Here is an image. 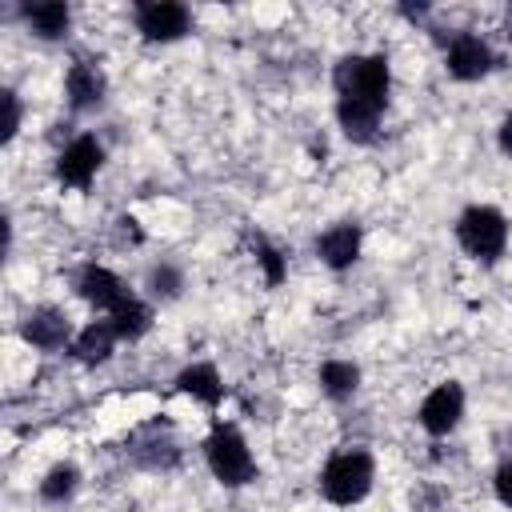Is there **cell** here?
Segmentation results:
<instances>
[{
	"label": "cell",
	"mask_w": 512,
	"mask_h": 512,
	"mask_svg": "<svg viewBox=\"0 0 512 512\" xmlns=\"http://www.w3.org/2000/svg\"><path fill=\"white\" fill-rule=\"evenodd\" d=\"M124 452H128V460H132L136 468H144V472H172V468L180 464V456H184L172 420H160V416L136 424V428L128 432V448H124Z\"/></svg>",
	"instance_id": "5"
},
{
	"label": "cell",
	"mask_w": 512,
	"mask_h": 512,
	"mask_svg": "<svg viewBox=\"0 0 512 512\" xmlns=\"http://www.w3.org/2000/svg\"><path fill=\"white\" fill-rule=\"evenodd\" d=\"M204 464L216 476V484H224V488H248L260 472L244 432L232 420H212V428L204 436Z\"/></svg>",
	"instance_id": "3"
},
{
	"label": "cell",
	"mask_w": 512,
	"mask_h": 512,
	"mask_svg": "<svg viewBox=\"0 0 512 512\" xmlns=\"http://www.w3.org/2000/svg\"><path fill=\"white\" fill-rule=\"evenodd\" d=\"M80 468L72 464V460H60V464H52L44 476H40V484H36V492H40V500L44 504H68L76 492H80Z\"/></svg>",
	"instance_id": "20"
},
{
	"label": "cell",
	"mask_w": 512,
	"mask_h": 512,
	"mask_svg": "<svg viewBox=\"0 0 512 512\" xmlns=\"http://www.w3.org/2000/svg\"><path fill=\"white\" fill-rule=\"evenodd\" d=\"M440 500H444V492L432 488V484H420V488L412 492V508H416V512H440Z\"/></svg>",
	"instance_id": "25"
},
{
	"label": "cell",
	"mask_w": 512,
	"mask_h": 512,
	"mask_svg": "<svg viewBox=\"0 0 512 512\" xmlns=\"http://www.w3.org/2000/svg\"><path fill=\"white\" fill-rule=\"evenodd\" d=\"M16 16L36 40H64L72 28V8L64 0H28L16 8Z\"/></svg>",
	"instance_id": "14"
},
{
	"label": "cell",
	"mask_w": 512,
	"mask_h": 512,
	"mask_svg": "<svg viewBox=\"0 0 512 512\" xmlns=\"http://www.w3.org/2000/svg\"><path fill=\"white\" fill-rule=\"evenodd\" d=\"M176 392L192 396L204 408H220L228 388H224V376H220V368L212 360H192V364H184L176 372Z\"/></svg>",
	"instance_id": "16"
},
{
	"label": "cell",
	"mask_w": 512,
	"mask_h": 512,
	"mask_svg": "<svg viewBox=\"0 0 512 512\" xmlns=\"http://www.w3.org/2000/svg\"><path fill=\"white\" fill-rule=\"evenodd\" d=\"M104 160H108L104 140H96L92 132H80V136H72V140H68V144L56 152L52 172H56V180H60L64 188L88 192V188L96 184V176H100Z\"/></svg>",
	"instance_id": "8"
},
{
	"label": "cell",
	"mask_w": 512,
	"mask_h": 512,
	"mask_svg": "<svg viewBox=\"0 0 512 512\" xmlns=\"http://www.w3.org/2000/svg\"><path fill=\"white\" fill-rule=\"evenodd\" d=\"M452 236H456V244H460L464 256H472L476 264L492 268L508 252V216L496 204H468L456 216Z\"/></svg>",
	"instance_id": "4"
},
{
	"label": "cell",
	"mask_w": 512,
	"mask_h": 512,
	"mask_svg": "<svg viewBox=\"0 0 512 512\" xmlns=\"http://www.w3.org/2000/svg\"><path fill=\"white\" fill-rule=\"evenodd\" d=\"M108 320H112L116 336L132 344V340L148 336V328H152V300H144V296H136V292H132V296H128V300H124Z\"/></svg>",
	"instance_id": "19"
},
{
	"label": "cell",
	"mask_w": 512,
	"mask_h": 512,
	"mask_svg": "<svg viewBox=\"0 0 512 512\" xmlns=\"http://www.w3.org/2000/svg\"><path fill=\"white\" fill-rule=\"evenodd\" d=\"M0 100H4V132H0V140L12 144L16 132H20V120H24V104H20V96H16L12 88H4Z\"/></svg>",
	"instance_id": "23"
},
{
	"label": "cell",
	"mask_w": 512,
	"mask_h": 512,
	"mask_svg": "<svg viewBox=\"0 0 512 512\" xmlns=\"http://www.w3.org/2000/svg\"><path fill=\"white\" fill-rule=\"evenodd\" d=\"M116 344H120V336H116L112 320H108V316H100V320H88V324L76 332V340H72L68 356H72L76 364H84V368H96V364H108V360H112Z\"/></svg>",
	"instance_id": "15"
},
{
	"label": "cell",
	"mask_w": 512,
	"mask_h": 512,
	"mask_svg": "<svg viewBox=\"0 0 512 512\" xmlns=\"http://www.w3.org/2000/svg\"><path fill=\"white\" fill-rule=\"evenodd\" d=\"M372 484H376V456L368 448H340V452H332L324 460V468H320V480H316L320 496L328 504H336V508H352V504L368 500Z\"/></svg>",
	"instance_id": "2"
},
{
	"label": "cell",
	"mask_w": 512,
	"mask_h": 512,
	"mask_svg": "<svg viewBox=\"0 0 512 512\" xmlns=\"http://www.w3.org/2000/svg\"><path fill=\"white\" fill-rule=\"evenodd\" d=\"M464 420V384L460 380H440L416 408V424L432 436V440H444L460 428Z\"/></svg>",
	"instance_id": "10"
},
{
	"label": "cell",
	"mask_w": 512,
	"mask_h": 512,
	"mask_svg": "<svg viewBox=\"0 0 512 512\" xmlns=\"http://www.w3.org/2000/svg\"><path fill=\"white\" fill-rule=\"evenodd\" d=\"M500 68V56L492 52V44L476 32H448L444 36V72L460 84H476L484 76H492Z\"/></svg>",
	"instance_id": "7"
},
{
	"label": "cell",
	"mask_w": 512,
	"mask_h": 512,
	"mask_svg": "<svg viewBox=\"0 0 512 512\" xmlns=\"http://www.w3.org/2000/svg\"><path fill=\"white\" fill-rule=\"evenodd\" d=\"M144 240H148V232L140 228V220H136V216H128V212H124V216H116V220H112V244H116V248H140Z\"/></svg>",
	"instance_id": "22"
},
{
	"label": "cell",
	"mask_w": 512,
	"mask_h": 512,
	"mask_svg": "<svg viewBox=\"0 0 512 512\" xmlns=\"http://www.w3.org/2000/svg\"><path fill=\"white\" fill-rule=\"evenodd\" d=\"M64 100L76 116L84 112H96L104 100H108V72L100 68V60H72L68 72H64Z\"/></svg>",
	"instance_id": "13"
},
{
	"label": "cell",
	"mask_w": 512,
	"mask_h": 512,
	"mask_svg": "<svg viewBox=\"0 0 512 512\" xmlns=\"http://www.w3.org/2000/svg\"><path fill=\"white\" fill-rule=\"evenodd\" d=\"M312 252H316V260L324 268L348 272L360 260V252H364V224L360 220H336V224H328L324 232H316Z\"/></svg>",
	"instance_id": "12"
},
{
	"label": "cell",
	"mask_w": 512,
	"mask_h": 512,
	"mask_svg": "<svg viewBox=\"0 0 512 512\" xmlns=\"http://www.w3.org/2000/svg\"><path fill=\"white\" fill-rule=\"evenodd\" d=\"M132 24L144 44H176L192 32V8L180 0H140L132 4Z\"/></svg>",
	"instance_id": "6"
},
{
	"label": "cell",
	"mask_w": 512,
	"mask_h": 512,
	"mask_svg": "<svg viewBox=\"0 0 512 512\" xmlns=\"http://www.w3.org/2000/svg\"><path fill=\"white\" fill-rule=\"evenodd\" d=\"M72 292H76L88 308H96L100 316H112V312L132 296V288H124V280H120L112 268L96 264V260H88V264L76 268V276H72Z\"/></svg>",
	"instance_id": "11"
},
{
	"label": "cell",
	"mask_w": 512,
	"mask_h": 512,
	"mask_svg": "<svg viewBox=\"0 0 512 512\" xmlns=\"http://www.w3.org/2000/svg\"><path fill=\"white\" fill-rule=\"evenodd\" d=\"M144 296L152 304H172L184 296V272L172 264V260H160V264H148L144 272Z\"/></svg>",
	"instance_id": "21"
},
{
	"label": "cell",
	"mask_w": 512,
	"mask_h": 512,
	"mask_svg": "<svg viewBox=\"0 0 512 512\" xmlns=\"http://www.w3.org/2000/svg\"><path fill=\"white\" fill-rule=\"evenodd\" d=\"M400 12H404L408 20H424V12H428V4H404Z\"/></svg>",
	"instance_id": "27"
},
{
	"label": "cell",
	"mask_w": 512,
	"mask_h": 512,
	"mask_svg": "<svg viewBox=\"0 0 512 512\" xmlns=\"http://www.w3.org/2000/svg\"><path fill=\"white\" fill-rule=\"evenodd\" d=\"M496 148H500V156L512 160V112H504V120L496 128Z\"/></svg>",
	"instance_id": "26"
},
{
	"label": "cell",
	"mask_w": 512,
	"mask_h": 512,
	"mask_svg": "<svg viewBox=\"0 0 512 512\" xmlns=\"http://www.w3.org/2000/svg\"><path fill=\"white\" fill-rule=\"evenodd\" d=\"M492 492L504 508H512V460H500L496 472H492Z\"/></svg>",
	"instance_id": "24"
},
{
	"label": "cell",
	"mask_w": 512,
	"mask_h": 512,
	"mask_svg": "<svg viewBox=\"0 0 512 512\" xmlns=\"http://www.w3.org/2000/svg\"><path fill=\"white\" fill-rule=\"evenodd\" d=\"M360 364L356 360H340V356H332V360H324L320 364V372H316V384H320V392L332 400V404H348L356 392H360Z\"/></svg>",
	"instance_id": "17"
},
{
	"label": "cell",
	"mask_w": 512,
	"mask_h": 512,
	"mask_svg": "<svg viewBox=\"0 0 512 512\" xmlns=\"http://www.w3.org/2000/svg\"><path fill=\"white\" fill-rule=\"evenodd\" d=\"M76 332H80V328H72V320H68L64 308H56V304H36V308H28L24 320H20V340H24L28 348L44 352V356L68 352L72 340H76Z\"/></svg>",
	"instance_id": "9"
},
{
	"label": "cell",
	"mask_w": 512,
	"mask_h": 512,
	"mask_svg": "<svg viewBox=\"0 0 512 512\" xmlns=\"http://www.w3.org/2000/svg\"><path fill=\"white\" fill-rule=\"evenodd\" d=\"M336 124L352 144H376L380 120L392 100V60L388 52H348L332 64Z\"/></svg>",
	"instance_id": "1"
},
{
	"label": "cell",
	"mask_w": 512,
	"mask_h": 512,
	"mask_svg": "<svg viewBox=\"0 0 512 512\" xmlns=\"http://www.w3.org/2000/svg\"><path fill=\"white\" fill-rule=\"evenodd\" d=\"M244 244H248L252 260H256L264 284H268V288H280V284L288 280V252H284L280 244H272V240H268L264 232H256V228L244 232Z\"/></svg>",
	"instance_id": "18"
}]
</instances>
